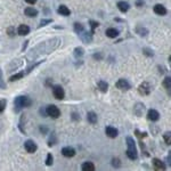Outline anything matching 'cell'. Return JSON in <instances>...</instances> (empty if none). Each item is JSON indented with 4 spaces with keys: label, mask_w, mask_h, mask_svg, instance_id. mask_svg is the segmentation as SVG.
<instances>
[{
    "label": "cell",
    "mask_w": 171,
    "mask_h": 171,
    "mask_svg": "<svg viewBox=\"0 0 171 171\" xmlns=\"http://www.w3.org/2000/svg\"><path fill=\"white\" fill-rule=\"evenodd\" d=\"M53 94H54V97L56 99H58V101H62V99H64V97H65L64 89L61 86H54L53 87Z\"/></svg>",
    "instance_id": "277c9868"
},
{
    "label": "cell",
    "mask_w": 171,
    "mask_h": 171,
    "mask_svg": "<svg viewBox=\"0 0 171 171\" xmlns=\"http://www.w3.org/2000/svg\"><path fill=\"white\" fill-rule=\"evenodd\" d=\"M6 83L4 81V76H2V72L0 70V89H6Z\"/></svg>",
    "instance_id": "f1b7e54d"
},
{
    "label": "cell",
    "mask_w": 171,
    "mask_h": 171,
    "mask_svg": "<svg viewBox=\"0 0 171 171\" xmlns=\"http://www.w3.org/2000/svg\"><path fill=\"white\" fill-rule=\"evenodd\" d=\"M81 169H82L83 171H94L95 170V165H94V163H91V162L87 161V162L82 163Z\"/></svg>",
    "instance_id": "d6986e66"
},
{
    "label": "cell",
    "mask_w": 171,
    "mask_h": 171,
    "mask_svg": "<svg viewBox=\"0 0 171 171\" xmlns=\"http://www.w3.org/2000/svg\"><path fill=\"white\" fill-rule=\"evenodd\" d=\"M62 154H63L65 158H73V156L76 155V150L67 146V147L62 148Z\"/></svg>",
    "instance_id": "30bf717a"
},
{
    "label": "cell",
    "mask_w": 171,
    "mask_h": 171,
    "mask_svg": "<svg viewBox=\"0 0 171 171\" xmlns=\"http://www.w3.org/2000/svg\"><path fill=\"white\" fill-rule=\"evenodd\" d=\"M153 10H154V13L160 15V16H163V15L167 14V8L163 5H160V4H158V5H155V6L153 7Z\"/></svg>",
    "instance_id": "7c38bea8"
},
{
    "label": "cell",
    "mask_w": 171,
    "mask_h": 171,
    "mask_svg": "<svg viewBox=\"0 0 171 171\" xmlns=\"http://www.w3.org/2000/svg\"><path fill=\"white\" fill-rule=\"evenodd\" d=\"M40 130H41V133H48V128H47V127L44 128V126H40Z\"/></svg>",
    "instance_id": "74e56055"
},
{
    "label": "cell",
    "mask_w": 171,
    "mask_h": 171,
    "mask_svg": "<svg viewBox=\"0 0 171 171\" xmlns=\"http://www.w3.org/2000/svg\"><path fill=\"white\" fill-rule=\"evenodd\" d=\"M115 86H116V88L121 89V90H129V89L131 88V84H130L129 81H127L126 79L118 80V82L115 83Z\"/></svg>",
    "instance_id": "8992f818"
},
{
    "label": "cell",
    "mask_w": 171,
    "mask_h": 171,
    "mask_svg": "<svg viewBox=\"0 0 171 171\" xmlns=\"http://www.w3.org/2000/svg\"><path fill=\"white\" fill-rule=\"evenodd\" d=\"M135 31H136V33H137L138 36H140V37H146V36L148 34V30L145 29L144 26H137V27L135 29Z\"/></svg>",
    "instance_id": "ffe728a7"
},
{
    "label": "cell",
    "mask_w": 171,
    "mask_h": 171,
    "mask_svg": "<svg viewBox=\"0 0 171 171\" xmlns=\"http://www.w3.org/2000/svg\"><path fill=\"white\" fill-rule=\"evenodd\" d=\"M89 24H90V26H91L93 32H94V30H95L97 26L99 25V24H98V22H94V21H89Z\"/></svg>",
    "instance_id": "836d02e7"
},
{
    "label": "cell",
    "mask_w": 171,
    "mask_h": 171,
    "mask_svg": "<svg viewBox=\"0 0 171 171\" xmlns=\"http://www.w3.org/2000/svg\"><path fill=\"white\" fill-rule=\"evenodd\" d=\"M83 30H84V27H83V25L81 24V23H74V31L79 34L80 32H82Z\"/></svg>",
    "instance_id": "484cf974"
},
{
    "label": "cell",
    "mask_w": 171,
    "mask_h": 171,
    "mask_svg": "<svg viewBox=\"0 0 171 171\" xmlns=\"http://www.w3.org/2000/svg\"><path fill=\"white\" fill-rule=\"evenodd\" d=\"M147 118H148V120L151 121H158L160 119V113H158L156 110H154V108H151V110H148V112H147Z\"/></svg>",
    "instance_id": "9c48e42d"
},
{
    "label": "cell",
    "mask_w": 171,
    "mask_h": 171,
    "mask_svg": "<svg viewBox=\"0 0 171 171\" xmlns=\"http://www.w3.org/2000/svg\"><path fill=\"white\" fill-rule=\"evenodd\" d=\"M57 12H58L59 15H63V16H69V15H71L70 8H67V7L64 6V5H61V6L58 7Z\"/></svg>",
    "instance_id": "9a60e30c"
},
{
    "label": "cell",
    "mask_w": 171,
    "mask_h": 171,
    "mask_svg": "<svg viewBox=\"0 0 171 171\" xmlns=\"http://www.w3.org/2000/svg\"><path fill=\"white\" fill-rule=\"evenodd\" d=\"M17 33L19 36H27L30 33V26L26 25V24H21V25L17 27Z\"/></svg>",
    "instance_id": "8fae6325"
},
{
    "label": "cell",
    "mask_w": 171,
    "mask_h": 171,
    "mask_svg": "<svg viewBox=\"0 0 171 171\" xmlns=\"http://www.w3.org/2000/svg\"><path fill=\"white\" fill-rule=\"evenodd\" d=\"M143 53L145 54L146 56H150V57L154 56V51H153L152 49H150V48H144V49H143Z\"/></svg>",
    "instance_id": "f546056e"
},
{
    "label": "cell",
    "mask_w": 171,
    "mask_h": 171,
    "mask_svg": "<svg viewBox=\"0 0 171 171\" xmlns=\"http://www.w3.org/2000/svg\"><path fill=\"white\" fill-rule=\"evenodd\" d=\"M27 4H30V5H33V4H36L37 2V0H25Z\"/></svg>",
    "instance_id": "ab89813d"
},
{
    "label": "cell",
    "mask_w": 171,
    "mask_h": 171,
    "mask_svg": "<svg viewBox=\"0 0 171 171\" xmlns=\"http://www.w3.org/2000/svg\"><path fill=\"white\" fill-rule=\"evenodd\" d=\"M163 86H164V88L168 90V93H170V89H171V79H170V76H167L164 80H163Z\"/></svg>",
    "instance_id": "cb8c5ba5"
},
{
    "label": "cell",
    "mask_w": 171,
    "mask_h": 171,
    "mask_svg": "<svg viewBox=\"0 0 171 171\" xmlns=\"http://www.w3.org/2000/svg\"><path fill=\"white\" fill-rule=\"evenodd\" d=\"M73 54H74V56L76 57H82L83 54H84V49L81 48V47H76L74 51H73Z\"/></svg>",
    "instance_id": "d4e9b609"
},
{
    "label": "cell",
    "mask_w": 171,
    "mask_h": 171,
    "mask_svg": "<svg viewBox=\"0 0 171 171\" xmlns=\"http://www.w3.org/2000/svg\"><path fill=\"white\" fill-rule=\"evenodd\" d=\"M24 76H25V74H24V72L16 73V74H14V76H12L10 78H9V81H10V82H15V81H17V80H19V79H22Z\"/></svg>",
    "instance_id": "603a6c76"
},
{
    "label": "cell",
    "mask_w": 171,
    "mask_h": 171,
    "mask_svg": "<svg viewBox=\"0 0 171 171\" xmlns=\"http://www.w3.org/2000/svg\"><path fill=\"white\" fill-rule=\"evenodd\" d=\"M126 141H127V156L130 160H136L137 158V147H136V143L135 140L131 138V137H127L126 138Z\"/></svg>",
    "instance_id": "7a4b0ae2"
},
{
    "label": "cell",
    "mask_w": 171,
    "mask_h": 171,
    "mask_svg": "<svg viewBox=\"0 0 171 171\" xmlns=\"http://www.w3.org/2000/svg\"><path fill=\"white\" fill-rule=\"evenodd\" d=\"M167 161H168V164L170 165V164H171V158H170V154L168 155V158H167Z\"/></svg>",
    "instance_id": "60d3db41"
},
{
    "label": "cell",
    "mask_w": 171,
    "mask_h": 171,
    "mask_svg": "<svg viewBox=\"0 0 171 171\" xmlns=\"http://www.w3.org/2000/svg\"><path fill=\"white\" fill-rule=\"evenodd\" d=\"M24 147H25L26 152L29 153H34L37 151V148H38L33 140H26L25 143H24Z\"/></svg>",
    "instance_id": "ba28073f"
},
{
    "label": "cell",
    "mask_w": 171,
    "mask_h": 171,
    "mask_svg": "<svg viewBox=\"0 0 171 171\" xmlns=\"http://www.w3.org/2000/svg\"><path fill=\"white\" fill-rule=\"evenodd\" d=\"M94 57H95L96 59H101V58H103V56H101L99 53H96L95 55H94Z\"/></svg>",
    "instance_id": "f35d334b"
},
{
    "label": "cell",
    "mask_w": 171,
    "mask_h": 171,
    "mask_svg": "<svg viewBox=\"0 0 171 171\" xmlns=\"http://www.w3.org/2000/svg\"><path fill=\"white\" fill-rule=\"evenodd\" d=\"M153 165H154V168L155 169H158V170H165V164L161 161V160H158V158H153Z\"/></svg>",
    "instance_id": "5bb4252c"
},
{
    "label": "cell",
    "mask_w": 171,
    "mask_h": 171,
    "mask_svg": "<svg viewBox=\"0 0 171 171\" xmlns=\"http://www.w3.org/2000/svg\"><path fill=\"white\" fill-rule=\"evenodd\" d=\"M105 133H106V136H108L110 138H115V137H118V129L116 128L112 127V126H107V127L105 128Z\"/></svg>",
    "instance_id": "52a82bcc"
},
{
    "label": "cell",
    "mask_w": 171,
    "mask_h": 171,
    "mask_svg": "<svg viewBox=\"0 0 171 171\" xmlns=\"http://www.w3.org/2000/svg\"><path fill=\"white\" fill-rule=\"evenodd\" d=\"M135 133H136V135H139V136H138L139 138H144V137H146V136H147V133H140L138 130H135Z\"/></svg>",
    "instance_id": "d590c367"
},
{
    "label": "cell",
    "mask_w": 171,
    "mask_h": 171,
    "mask_svg": "<svg viewBox=\"0 0 171 171\" xmlns=\"http://www.w3.org/2000/svg\"><path fill=\"white\" fill-rule=\"evenodd\" d=\"M120 164H121V161L119 158H112V165H113L114 168H119Z\"/></svg>",
    "instance_id": "1f68e13d"
},
{
    "label": "cell",
    "mask_w": 171,
    "mask_h": 171,
    "mask_svg": "<svg viewBox=\"0 0 171 171\" xmlns=\"http://www.w3.org/2000/svg\"><path fill=\"white\" fill-rule=\"evenodd\" d=\"M87 120L91 123V124H95V123H97V114L95 113V112H88V114H87Z\"/></svg>",
    "instance_id": "44dd1931"
},
{
    "label": "cell",
    "mask_w": 171,
    "mask_h": 171,
    "mask_svg": "<svg viewBox=\"0 0 171 171\" xmlns=\"http://www.w3.org/2000/svg\"><path fill=\"white\" fill-rule=\"evenodd\" d=\"M105 33H106V36H107L108 38H116V37L119 36V31H118L116 29H113V27L107 29V30L105 31Z\"/></svg>",
    "instance_id": "ac0fdd59"
},
{
    "label": "cell",
    "mask_w": 171,
    "mask_h": 171,
    "mask_svg": "<svg viewBox=\"0 0 171 171\" xmlns=\"http://www.w3.org/2000/svg\"><path fill=\"white\" fill-rule=\"evenodd\" d=\"M118 8L120 9L122 13H127L130 8V5L128 4L127 1H119L118 2Z\"/></svg>",
    "instance_id": "2e32d148"
},
{
    "label": "cell",
    "mask_w": 171,
    "mask_h": 171,
    "mask_svg": "<svg viewBox=\"0 0 171 171\" xmlns=\"http://www.w3.org/2000/svg\"><path fill=\"white\" fill-rule=\"evenodd\" d=\"M46 113H47V115H49L50 118H53V119H57L61 115V111L55 105H49L48 107L46 108Z\"/></svg>",
    "instance_id": "3957f363"
},
{
    "label": "cell",
    "mask_w": 171,
    "mask_h": 171,
    "mask_svg": "<svg viewBox=\"0 0 171 171\" xmlns=\"http://www.w3.org/2000/svg\"><path fill=\"white\" fill-rule=\"evenodd\" d=\"M163 139H164L167 145H171V133H169V131L163 135Z\"/></svg>",
    "instance_id": "4316f807"
},
{
    "label": "cell",
    "mask_w": 171,
    "mask_h": 171,
    "mask_svg": "<svg viewBox=\"0 0 171 171\" xmlns=\"http://www.w3.org/2000/svg\"><path fill=\"white\" fill-rule=\"evenodd\" d=\"M24 14H25L26 16H29V17H36L38 15V10L36 8L27 7V8H25V10H24Z\"/></svg>",
    "instance_id": "e0dca14e"
},
{
    "label": "cell",
    "mask_w": 171,
    "mask_h": 171,
    "mask_svg": "<svg viewBox=\"0 0 171 171\" xmlns=\"http://www.w3.org/2000/svg\"><path fill=\"white\" fill-rule=\"evenodd\" d=\"M97 86H98V88L99 90H101L103 93H106L108 89V83L106 81H104V80H101V81H98L97 83Z\"/></svg>",
    "instance_id": "7402d4cb"
},
{
    "label": "cell",
    "mask_w": 171,
    "mask_h": 171,
    "mask_svg": "<svg viewBox=\"0 0 171 171\" xmlns=\"http://www.w3.org/2000/svg\"><path fill=\"white\" fill-rule=\"evenodd\" d=\"M151 84L147 82V81H144L143 83H140V86L138 87V91H139V94L141 96H147L150 95V93H151Z\"/></svg>",
    "instance_id": "5b68a950"
},
{
    "label": "cell",
    "mask_w": 171,
    "mask_h": 171,
    "mask_svg": "<svg viewBox=\"0 0 171 171\" xmlns=\"http://www.w3.org/2000/svg\"><path fill=\"white\" fill-rule=\"evenodd\" d=\"M79 34H80V39L82 40L83 42H90V41L93 40V38H91V33L84 31V30H83L82 32H80Z\"/></svg>",
    "instance_id": "4fadbf2b"
},
{
    "label": "cell",
    "mask_w": 171,
    "mask_h": 171,
    "mask_svg": "<svg viewBox=\"0 0 171 171\" xmlns=\"http://www.w3.org/2000/svg\"><path fill=\"white\" fill-rule=\"evenodd\" d=\"M14 104H15V111L19 112L21 108L31 106L32 101H31V99H30L29 97H26V96H19V97L15 98Z\"/></svg>",
    "instance_id": "6da1fadb"
},
{
    "label": "cell",
    "mask_w": 171,
    "mask_h": 171,
    "mask_svg": "<svg viewBox=\"0 0 171 171\" xmlns=\"http://www.w3.org/2000/svg\"><path fill=\"white\" fill-rule=\"evenodd\" d=\"M53 162H54L53 155H51V153H48V155H47V160H46V164L51 165V164H53Z\"/></svg>",
    "instance_id": "4dcf8cb0"
},
{
    "label": "cell",
    "mask_w": 171,
    "mask_h": 171,
    "mask_svg": "<svg viewBox=\"0 0 171 171\" xmlns=\"http://www.w3.org/2000/svg\"><path fill=\"white\" fill-rule=\"evenodd\" d=\"M144 4H145V2H144V0H136V6L141 7Z\"/></svg>",
    "instance_id": "8d00e7d4"
},
{
    "label": "cell",
    "mask_w": 171,
    "mask_h": 171,
    "mask_svg": "<svg viewBox=\"0 0 171 171\" xmlns=\"http://www.w3.org/2000/svg\"><path fill=\"white\" fill-rule=\"evenodd\" d=\"M7 33H8L10 37H14V36H15V27H14V26H10V27L7 30Z\"/></svg>",
    "instance_id": "e575fe53"
},
{
    "label": "cell",
    "mask_w": 171,
    "mask_h": 171,
    "mask_svg": "<svg viewBox=\"0 0 171 171\" xmlns=\"http://www.w3.org/2000/svg\"><path fill=\"white\" fill-rule=\"evenodd\" d=\"M6 105H7V101L5 98H0V113L5 111L6 108Z\"/></svg>",
    "instance_id": "83f0119b"
},
{
    "label": "cell",
    "mask_w": 171,
    "mask_h": 171,
    "mask_svg": "<svg viewBox=\"0 0 171 171\" xmlns=\"http://www.w3.org/2000/svg\"><path fill=\"white\" fill-rule=\"evenodd\" d=\"M51 22H53L51 19H42V21L40 22V24H39V27H42V26L47 25V24H49Z\"/></svg>",
    "instance_id": "d6a6232c"
}]
</instances>
